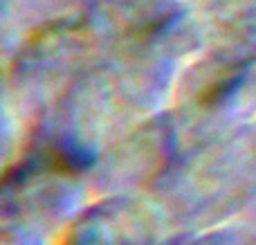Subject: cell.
I'll list each match as a JSON object with an SVG mask.
<instances>
[{
    "label": "cell",
    "instance_id": "obj_1",
    "mask_svg": "<svg viewBox=\"0 0 256 245\" xmlns=\"http://www.w3.org/2000/svg\"><path fill=\"white\" fill-rule=\"evenodd\" d=\"M194 18L220 52L245 58L256 52V0H196Z\"/></svg>",
    "mask_w": 256,
    "mask_h": 245
}]
</instances>
